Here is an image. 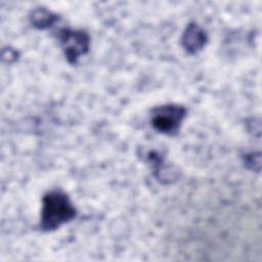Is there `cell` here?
Listing matches in <instances>:
<instances>
[{"mask_svg":"<svg viewBox=\"0 0 262 262\" xmlns=\"http://www.w3.org/2000/svg\"><path fill=\"white\" fill-rule=\"evenodd\" d=\"M75 211L68 198L60 192H51L44 199L42 226L53 229L74 217Z\"/></svg>","mask_w":262,"mask_h":262,"instance_id":"6da1fadb","label":"cell"},{"mask_svg":"<svg viewBox=\"0 0 262 262\" xmlns=\"http://www.w3.org/2000/svg\"><path fill=\"white\" fill-rule=\"evenodd\" d=\"M183 116L184 113L181 107L164 106L156 111L152 123L156 128L163 132H172L177 129Z\"/></svg>","mask_w":262,"mask_h":262,"instance_id":"7a4b0ae2","label":"cell"},{"mask_svg":"<svg viewBox=\"0 0 262 262\" xmlns=\"http://www.w3.org/2000/svg\"><path fill=\"white\" fill-rule=\"evenodd\" d=\"M62 42L67 51V55L72 58H77L78 55L84 52L87 48V40L82 34L68 33L63 34Z\"/></svg>","mask_w":262,"mask_h":262,"instance_id":"3957f363","label":"cell"},{"mask_svg":"<svg viewBox=\"0 0 262 262\" xmlns=\"http://www.w3.org/2000/svg\"><path fill=\"white\" fill-rule=\"evenodd\" d=\"M184 42L186 43V48L188 50H196L199 49L203 43H204V36L201 31H199L198 28L193 27L192 29H189L188 32L185 35Z\"/></svg>","mask_w":262,"mask_h":262,"instance_id":"277c9868","label":"cell"}]
</instances>
